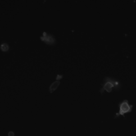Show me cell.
<instances>
[{"instance_id":"7a4b0ae2","label":"cell","mask_w":136,"mask_h":136,"mask_svg":"<svg viewBox=\"0 0 136 136\" xmlns=\"http://www.w3.org/2000/svg\"><path fill=\"white\" fill-rule=\"evenodd\" d=\"M119 110L116 114L115 118H117L119 116H124L125 118V114L129 113L132 111L133 109V105L129 104V101L127 100H124L119 104Z\"/></svg>"},{"instance_id":"8992f818","label":"cell","mask_w":136,"mask_h":136,"mask_svg":"<svg viewBox=\"0 0 136 136\" xmlns=\"http://www.w3.org/2000/svg\"><path fill=\"white\" fill-rule=\"evenodd\" d=\"M8 135L9 136H14V133L13 132H10L8 133Z\"/></svg>"},{"instance_id":"5b68a950","label":"cell","mask_w":136,"mask_h":136,"mask_svg":"<svg viewBox=\"0 0 136 136\" xmlns=\"http://www.w3.org/2000/svg\"><path fill=\"white\" fill-rule=\"evenodd\" d=\"M0 49H1V50H2V51H3V52H6V51H9L10 46H9V45H8V43H2V45H1Z\"/></svg>"},{"instance_id":"6da1fadb","label":"cell","mask_w":136,"mask_h":136,"mask_svg":"<svg viewBox=\"0 0 136 136\" xmlns=\"http://www.w3.org/2000/svg\"><path fill=\"white\" fill-rule=\"evenodd\" d=\"M102 86H103L100 89L101 94H103L104 91H107L109 93L111 92L113 88L116 90H118L121 87V84L119 81L110 77H105L104 78V83Z\"/></svg>"},{"instance_id":"277c9868","label":"cell","mask_w":136,"mask_h":136,"mask_svg":"<svg viewBox=\"0 0 136 136\" xmlns=\"http://www.w3.org/2000/svg\"><path fill=\"white\" fill-rule=\"evenodd\" d=\"M63 78V75H61V74H58V76L56 77V81H55L54 82L51 84V86H49V92L52 93L53 92L55 91L56 90L58 87L59 86L60 84V80Z\"/></svg>"},{"instance_id":"3957f363","label":"cell","mask_w":136,"mask_h":136,"mask_svg":"<svg viewBox=\"0 0 136 136\" xmlns=\"http://www.w3.org/2000/svg\"><path fill=\"white\" fill-rule=\"evenodd\" d=\"M40 39L42 41H44L45 43L49 45H55V42H56L55 37L53 35L49 34L47 32H45V31L43 33L42 36L40 37Z\"/></svg>"}]
</instances>
